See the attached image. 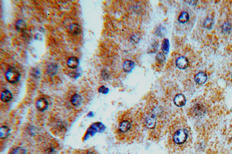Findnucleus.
Listing matches in <instances>:
<instances>
[{
  "mask_svg": "<svg viewBox=\"0 0 232 154\" xmlns=\"http://www.w3.org/2000/svg\"><path fill=\"white\" fill-rule=\"evenodd\" d=\"M141 132L140 120L134 111H125L117 119L115 135L121 142L130 143L136 140Z\"/></svg>",
  "mask_w": 232,
  "mask_h": 154,
  "instance_id": "nucleus-1",
  "label": "nucleus"
},
{
  "mask_svg": "<svg viewBox=\"0 0 232 154\" xmlns=\"http://www.w3.org/2000/svg\"><path fill=\"white\" fill-rule=\"evenodd\" d=\"M190 136V132L181 118L174 119L168 128L167 145L170 150L177 151L182 149Z\"/></svg>",
  "mask_w": 232,
  "mask_h": 154,
  "instance_id": "nucleus-2",
  "label": "nucleus"
},
{
  "mask_svg": "<svg viewBox=\"0 0 232 154\" xmlns=\"http://www.w3.org/2000/svg\"><path fill=\"white\" fill-rule=\"evenodd\" d=\"M5 77L7 81L12 84L18 83L21 78L19 72L13 67H11L7 70Z\"/></svg>",
  "mask_w": 232,
  "mask_h": 154,
  "instance_id": "nucleus-3",
  "label": "nucleus"
},
{
  "mask_svg": "<svg viewBox=\"0 0 232 154\" xmlns=\"http://www.w3.org/2000/svg\"><path fill=\"white\" fill-rule=\"evenodd\" d=\"M177 67L181 70L186 69L189 65V61L187 58L181 56L178 58L176 62Z\"/></svg>",
  "mask_w": 232,
  "mask_h": 154,
  "instance_id": "nucleus-4",
  "label": "nucleus"
},
{
  "mask_svg": "<svg viewBox=\"0 0 232 154\" xmlns=\"http://www.w3.org/2000/svg\"><path fill=\"white\" fill-rule=\"evenodd\" d=\"M36 108L41 112H44L49 107V102L45 98H41L39 99L36 104Z\"/></svg>",
  "mask_w": 232,
  "mask_h": 154,
  "instance_id": "nucleus-5",
  "label": "nucleus"
},
{
  "mask_svg": "<svg viewBox=\"0 0 232 154\" xmlns=\"http://www.w3.org/2000/svg\"><path fill=\"white\" fill-rule=\"evenodd\" d=\"M174 102L176 106L182 107L186 104L187 99L184 95L182 94H178L175 96L174 99Z\"/></svg>",
  "mask_w": 232,
  "mask_h": 154,
  "instance_id": "nucleus-6",
  "label": "nucleus"
},
{
  "mask_svg": "<svg viewBox=\"0 0 232 154\" xmlns=\"http://www.w3.org/2000/svg\"><path fill=\"white\" fill-rule=\"evenodd\" d=\"M207 75L203 72H200L197 73L195 77V81L199 85H202L206 82Z\"/></svg>",
  "mask_w": 232,
  "mask_h": 154,
  "instance_id": "nucleus-7",
  "label": "nucleus"
},
{
  "mask_svg": "<svg viewBox=\"0 0 232 154\" xmlns=\"http://www.w3.org/2000/svg\"><path fill=\"white\" fill-rule=\"evenodd\" d=\"M79 64V58L76 57H71L67 61V66L71 69H76L78 68Z\"/></svg>",
  "mask_w": 232,
  "mask_h": 154,
  "instance_id": "nucleus-8",
  "label": "nucleus"
},
{
  "mask_svg": "<svg viewBox=\"0 0 232 154\" xmlns=\"http://www.w3.org/2000/svg\"><path fill=\"white\" fill-rule=\"evenodd\" d=\"M13 98V95L10 91L5 90L1 92V99L2 102H10Z\"/></svg>",
  "mask_w": 232,
  "mask_h": 154,
  "instance_id": "nucleus-9",
  "label": "nucleus"
},
{
  "mask_svg": "<svg viewBox=\"0 0 232 154\" xmlns=\"http://www.w3.org/2000/svg\"><path fill=\"white\" fill-rule=\"evenodd\" d=\"M193 113L196 116H201L205 113L206 109L204 107L200 104H197L195 105L193 108Z\"/></svg>",
  "mask_w": 232,
  "mask_h": 154,
  "instance_id": "nucleus-10",
  "label": "nucleus"
},
{
  "mask_svg": "<svg viewBox=\"0 0 232 154\" xmlns=\"http://www.w3.org/2000/svg\"><path fill=\"white\" fill-rule=\"evenodd\" d=\"M135 64L133 61L128 60L124 62L123 65V68L125 71L129 73L132 71L135 67Z\"/></svg>",
  "mask_w": 232,
  "mask_h": 154,
  "instance_id": "nucleus-11",
  "label": "nucleus"
},
{
  "mask_svg": "<svg viewBox=\"0 0 232 154\" xmlns=\"http://www.w3.org/2000/svg\"><path fill=\"white\" fill-rule=\"evenodd\" d=\"M83 98L80 95L78 94H75L73 95L71 98V102L73 105L79 106L82 103Z\"/></svg>",
  "mask_w": 232,
  "mask_h": 154,
  "instance_id": "nucleus-12",
  "label": "nucleus"
},
{
  "mask_svg": "<svg viewBox=\"0 0 232 154\" xmlns=\"http://www.w3.org/2000/svg\"><path fill=\"white\" fill-rule=\"evenodd\" d=\"M16 30L19 32H23L27 29L26 23L22 20H19L16 24Z\"/></svg>",
  "mask_w": 232,
  "mask_h": 154,
  "instance_id": "nucleus-13",
  "label": "nucleus"
},
{
  "mask_svg": "<svg viewBox=\"0 0 232 154\" xmlns=\"http://www.w3.org/2000/svg\"><path fill=\"white\" fill-rule=\"evenodd\" d=\"M10 129L7 126H3L0 128V137L1 139H5L10 133Z\"/></svg>",
  "mask_w": 232,
  "mask_h": 154,
  "instance_id": "nucleus-14",
  "label": "nucleus"
},
{
  "mask_svg": "<svg viewBox=\"0 0 232 154\" xmlns=\"http://www.w3.org/2000/svg\"><path fill=\"white\" fill-rule=\"evenodd\" d=\"M167 33V31L165 27L163 26H159L155 29V34L157 36L160 38H162L165 36Z\"/></svg>",
  "mask_w": 232,
  "mask_h": 154,
  "instance_id": "nucleus-15",
  "label": "nucleus"
},
{
  "mask_svg": "<svg viewBox=\"0 0 232 154\" xmlns=\"http://www.w3.org/2000/svg\"><path fill=\"white\" fill-rule=\"evenodd\" d=\"M161 50L163 53L167 54L169 52L170 42L168 39H165L162 42L161 46Z\"/></svg>",
  "mask_w": 232,
  "mask_h": 154,
  "instance_id": "nucleus-16",
  "label": "nucleus"
},
{
  "mask_svg": "<svg viewBox=\"0 0 232 154\" xmlns=\"http://www.w3.org/2000/svg\"><path fill=\"white\" fill-rule=\"evenodd\" d=\"M70 30L71 32L73 34L75 35H79L81 34L82 29L80 26L77 24L74 23L71 25L70 26Z\"/></svg>",
  "mask_w": 232,
  "mask_h": 154,
  "instance_id": "nucleus-17",
  "label": "nucleus"
},
{
  "mask_svg": "<svg viewBox=\"0 0 232 154\" xmlns=\"http://www.w3.org/2000/svg\"><path fill=\"white\" fill-rule=\"evenodd\" d=\"M189 19H190V16L186 12H182L178 17V20L180 23L182 24L187 22Z\"/></svg>",
  "mask_w": 232,
  "mask_h": 154,
  "instance_id": "nucleus-18",
  "label": "nucleus"
},
{
  "mask_svg": "<svg viewBox=\"0 0 232 154\" xmlns=\"http://www.w3.org/2000/svg\"><path fill=\"white\" fill-rule=\"evenodd\" d=\"M43 154H57V151L52 145H48V146L45 147Z\"/></svg>",
  "mask_w": 232,
  "mask_h": 154,
  "instance_id": "nucleus-19",
  "label": "nucleus"
},
{
  "mask_svg": "<svg viewBox=\"0 0 232 154\" xmlns=\"http://www.w3.org/2000/svg\"><path fill=\"white\" fill-rule=\"evenodd\" d=\"M214 21L211 18H206L204 22V27L208 30H210L212 29L214 26Z\"/></svg>",
  "mask_w": 232,
  "mask_h": 154,
  "instance_id": "nucleus-20",
  "label": "nucleus"
},
{
  "mask_svg": "<svg viewBox=\"0 0 232 154\" xmlns=\"http://www.w3.org/2000/svg\"><path fill=\"white\" fill-rule=\"evenodd\" d=\"M231 29H232V26H231V24L228 22L224 23L221 27L222 32L224 33L225 34H228L230 33Z\"/></svg>",
  "mask_w": 232,
  "mask_h": 154,
  "instance_id": "nucleus-21",
  "label": "nucleus"
},
{
  "mask_svg": "<svg viewBox=\"0 0 232 154\" xmlns=\"http://www.w3.org/2000/svg\"><path fill=\"white\" fill-rule=\"evenodd\" d=\"M158 49V44L157 41H154L151 44L148 49L147 52L148 53H154L157 52Z\"/></svg>",
  "mask_w": 232,
  "mask_h": 154,
  "instance_id": "nucleus-22",
  "label": "nucleus"
},
{
  "mask_svg": "<svg viewBox=\"0 0 232 154\" xmlns=\"http://www.w3.org/2000/svg\"><path fill=\"white\" fill-rule=\"evenodd\" d=\"M156 60L159 64H161L165 63L166 57L165 54H164L163 53H160L158 54L156 56Z\"/></svg>",
  "mask_w": 232,
  "mask_h": 154,
  "instance_id": "nucleus-23",
  "label": "nucleus"
},
{
  "mask_svg": "<svg viewBox=\"0 0 232 154\" xmlns=\"http://www.w3.org/2000/svg\"><path fill=\"white\" fill-rule=\"evenodd\" d=\"M9 154H26V151L23 148L17 147L12 150Z\"/></svg>",
  "mask_w": 232,
  "mask_h": 154,
  "instance_id": "nucleus-24",
  "label": "nucleus"
},
{
  "mask_svg": "<svg viewBox=\"0 0 232 154\" xmlns=\"http://www.w3.org/2000/svg\"><path fill=\"white\" fill-rule=\"evenodd\" d=\"M131 40L132 41H133L135 43H138V42L139 41L140 39L136 35H133L131 37Z\"/></svg>",
  "mask_w": 232,
  "mask_h": 154,
  "instance_id": "nucleus-25",
  "label": "nucleus"
},
{
  "mask_svg": "<svg viewBox=\"0 0 232 154\" xmlns=\"http://www.w3.org/2000/svg\"><path fill=\"white\" fill-rule=\"evenodd\" d=\"M108 89L106 88L104 86H102L99 88V91L100 92H102L103 94H105L108 92Z\"/></svg>",
  "mask_w": 232,
  "mask_h": 154,
  "instance_id": "nucleus-26",
  "label": "nucleus"
},
{
  "mask_svg": "<svg viewBox=\"0 0 232 154\" xmlns=\"http://www.w3.org/2000/svg\"><path fill=\"white\" fill-rule=\"evenodd\" d=\"M85 154H98L96 152V151L94 150H88L87 151Z\"/></svg>",
  "mask_w": 232,
  "mask_h": 154,
  "instance_id": "nucleus-27",
  "label": "nucleus"
},
{
  "mask_svg": "<svg viewBox=\"0 0 232 154\" xmlns=\"http://www.w3.org/2000/svg\"><path fill=\"white\" fill-rule=\"evenodd\" d=\"M189 1L191 2H187V3L191 5H194L196 4V2H196V1Z\"/></svg>",
  "mask_w": 232,
  "mask_h": 154,
  "instance_id": "nucleus-28",
  "label": "nucleus"
},
{
  "mask_svg": "<svg viewBox=\"0 0 232 154\" xmlns=\"http://www.w3.org/2000/svg\"></svg>",
  "mask_w": 232,
  "mask_h": 154,
  "instance_id": "nucleus-29",
  "label": "nucleus"
}]
</instances>
